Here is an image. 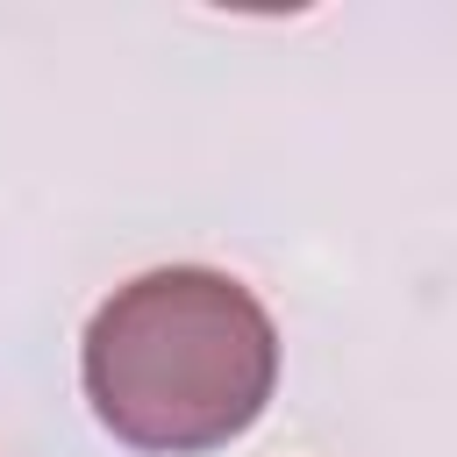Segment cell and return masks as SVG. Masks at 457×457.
<instances>
[{"label": "cell", "mask_w": 457, "mask_h": 457, "mask_svg": "<svg viewBox=\"0 0 457 457\" xmlns=\"http://www.w3.org/2000/svg\"><path fill=\"white\" fill-rule=\"evenodd\" d=\"M79 378L114 443L193 457L236 443L264 414L278 386V328L243 278L157 264L93 307Z\"/></svg>", "instance_id": "cell-1"}]
</instances>
